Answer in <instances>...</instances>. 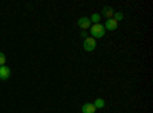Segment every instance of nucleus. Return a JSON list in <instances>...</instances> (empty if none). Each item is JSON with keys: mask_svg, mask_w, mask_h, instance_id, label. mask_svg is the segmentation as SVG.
<instances>
[{"mask_svg": "<svg viewBox=\"0 0 153 113\" xmlns=\"http://www.w3.org/2000/svg\"><path fill=\"white\" fill-rule=\"evenodd\" d=\"M100 18H101V16H100V14H95V12H94V14L91 16V18H89V20H91V23L97 24V23H100Z\"/></svg>", "mask_w": 153, "mask_h": 113, "instance_id": "nucleus-9", "label": "nucleus"}, {"mask_svg": "<svg viewBox=\"0 0 153 113\" xmlns=\"http://www.w3.org/2000/svg\"><path fill=\"white\" fill-rule=\"evenodd\" d=\"M91 35H92V38H101V37H104L106 35V29H104V26L103 24H100V23H97V24H92L91 26Z\"/></svg>", "mask_w": 153, "mask_h": 113, "instance_id": "nucleus-1", "label": "nucleus"}, {"mask_svg": "<svg viewBox=\"0 0 153 113\" xmlns=\"http://www.w3.org/2000/svg\"><path fill=\"white\" fill-rule=\"evenodd\" d=\"M95 112H97V109H95V106L92 103H86L81 107V113H95Z\"/></svg>", "mask_w": 153, "mask_h": 113, "instance_id": "nucleus-6", "label": "nucleus"}, {"mask_svg": "<svg viewBox=\"0 0 153 113\" xmlns=\"http://www.w3.org/2000/svg\"><path fill=\"white\" fill-rule=\"evenodd\" d=\"M112 18H113L115 21H118V23H120V21H121V20L124 18V14H123V12H115Z\"/></svg>", "mask_w": 153, "mask_h": 113, "instance_id": "nucleus-10", "label": "nucleus"}, {"mask_svg": "<svg viewBox=\"0 0 153 113\" xmlns=\"http://www.w3.org/2000/svg\"><path fill=\"white\" fill-rule=\"evenodd\" d=\"M11 77V69L5 64V66H0V80H8Z\"/></svg>", "mask_w": 153, "mask_h": 113, "instance_id": "nucleus-4", "label": "nucleus"}, {"mask_svg": "<svg viewBox=\"0 0 153 113\" xmlns=\"http://www.w3.org/2000/svg\"><path fill=\"white\" fill-rule=\"evenodd\" d=\"M118 24H120L118 21H115L113 18H109V20H106V24H103V26L106 31H115L118 28Z\"/></svg>", "mask_w": 153, "mask_h": 113, "instance_id": "nucleus-3", "label": "nucleus"}, {"mask_svg": "<svg viewBox=\"0 0 153 113\" xmlns=\"http://www.w3.org/2000/svg\"><path fill=\"white\" fill-rule=\"evenodd\" d=\"M5 63H6V57L3 52H0V66H5Z\"/></svg>", "mask_w": 153, "mask_h": 113, "instance_id": "nucleus-11", "label": "nucleus"}, {"mask_svg": "<svg viewBox=\"0 0 153 113\" xmlns=\"http://www.w3.org/2000/svg\"><path fill=\"white\" fill-rule=\"evenodd\" d=\"M101 12H103V16H104L107 20H109V18H112V17H113V14H115V11H113L110 6H104Z\"/></svg>", "mask_w": 153, "mask_h": 113, "instance_id": "nucleus-7", "label": "nucleus"}, {"mask_svg": "<svg viewBox=\"0 0 153 113\" xmlns=\"http://www.w3.org/2000/svg\"><path fill=\"white\" fill-rule=\"evenodd\" d=\"M94 106H95V109L98 110V109H104V106H106V103H104V99H101V98H98V99H95V103H92Z\"/></svg>", "mask_w": 153, "mask_h": 113, "instance_id": "nucleus-8", "label": "nucleus"}, {"mask_svg": "<svg viewBox=\"0 0 153 113\" xmlns=\"http://www.w3.org/2000/svg\"><path fill=\"white\" fill-rule=\"evenodd\" d=\"M78 26L84 31L87 28H91L92 23H91V20H89V17H81V18H78Z\"/></svg>", "mask_w": 153, "mask_h": 113, "instance_id": "nucleus-5", "label": "nucleus"}, {"mask_svg": "<svg viewBox=\"0 0 153 113\" xmlns=\"http://www.w3.org/2000/svg\"><path fill=\"white\" fill-rule=\"evenodd\" d=\"M84 51H87V52H92V51H95L97 49V40L95 38H92V37H87V38L84 40Z\"/></svg>", "mask_w": 153, "mask_h": 113, "instance_id": "nucleus-2", "label": "nucleus"}]
</instances>
